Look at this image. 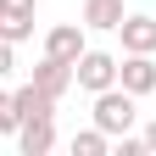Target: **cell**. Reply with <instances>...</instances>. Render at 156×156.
<instances>
[{
  "label": "cell",
  "mask_w": 156,
  "mask_h": 156,
  "mask_svg": "<svg viewBox=\"0 0 156 156\" xmlns=\"http://www.w3.org/2000/svg\"><path fill=\"white\" fill-rule=\"evenodd\" d=\"M134 123H140V95H128L123 84H112V89L95 95V128H106L117 140V134H128Z\"/></svg>",
  "instance_id": "6da1fadb"
},
{
  "label": "cell",
  "mask_w": 156,
  "mask_h": 156,
  "mask_svg": "<svg viewBox=\"0 0 156 156\" xmlns=\"http://www.w3.org/2000/svg\"><path fill=\"white\" fill-rule=\"evenodd\" d=\"M73 84L84 89V95L112 89V84H117V56H112V50H84V56L73 62Z\"/></svg>",
  "instance_id": "7a4b0ae2"
},
{
  "label": "cell",
  "mask_w": 156,
  "mask_h": 156,
  "mask_svg": "<svg viewBox=\"0 0 156 156\" xmlns=\"http://www.w3.org/2000/svg\"><path fill=\"white\" fill-rule=\"evenodd\" d=\"M117 84H123L128 95H145L156 89V56H140V50H123V62H117Z\"/></svg>",
  "instance_id": "3957f363"
},
{
  "label": "cell",
  "mask_w": 156,
  "mask_h": 156,
  "mask_svg": "<svg viewBox=\"0 0 156 156\" xmlns=\"http://www.w3.org/2000/svg\"><path fill=\"white\" fill-rule=\"evenodd\" d=\"M84 50H89V28L84 23H56L45 34V56H56V62H78Z\"/></svg>",
  "instance_id": "277c9868"
},
{
  "label": "cell",
  "mask_w": 156,
  "mask_h": 156,
  "mask_svg": "<svg viewBox=\"0 0 156 156\" xmlns=\"http://www.w3.org/2000/svg\"><path fill=\"white\" fill-rule=\"evenodd\" d=\"M34 11L39 0H0V39H11V45L34 39Z\"/></svg>",
  "instance_id": "5b68a950"
},
{
  "label": "cell",
  "mask_w": 156,
  "mask_h": 156,
  "mask_svg": "<svg viewBox=\"0 0 156 156\" xmlns=\"http://www.w3.org/2000/svg\"><path fill=\"white\" fill-rule=\"evenodd\" d=\"M117 39H123V50L156 56V17H145V11H128L123 23H117Z\"/></svg>",
  "instance_id": "8992f818"
},
{
  "label": "cell",
  "mask_w": 156,
  "mask_h": 156,
  "mask_svg": "<svg viewBox=\"0 0 156 156\" xmlns=\"http://www.w3.org/2000/svg\"><path fill=\"white\" fill-rule=\"evenodd\" d=\"M34 84L50 95V101H62V95L73 89V62H56V56H39V67H34Z\"/></svg>",
  "instance_id": "52a82bcc"
},
{
  "label": "cell",
  "mask_w": 156,
  "mask_h": 156,
  "mask_svg": "<svg viewBox=\"0 0 156 156\" xmlns=\"http://www.w3.org/2000/svg\"><path fill=\"white\" fill-rule=\"evenodd\" d=\"M17 151H23V156H50L56 151V123H50V117L23 123V128H17Z\"/></svg>",
  "instance_id": "ba28073f"
},
{
  "label": "cell",
  "mask_w": 156,
  "mask_h": 156,
  "mask_svg": "<svg viewBox=\"0 0 156 156\" xmlns=\"http://www.w3.org/2000/svg\"><path fill=\"white\" fill-rule=\"evenodd\" d=\"M11 101H17V117H23V123H34V117H56V101L34 84V78H28L23 89H11Z\"/></svg>",
  "instance_id": "9c48e42d"
},
{
  "label": "cell",
  "mask_w": 156,
  "mask_h": 156,
  "mask_svg": "<svg viewBox=\"0 0 156 156\" xmlns=\"http://www.w3.org/2000/svg\"><path fill=\"white\" fill-rule=\"evenodd\" d=\"M123 0H84V28L95 34H117V23H123Z\"/></svg>",
  "instance_id": "30bf717a"
},
{
  "label": "cell",
  "mask_w": 156,
  "mask_h": 156,
  "mask_svg": "<svg viewBox=\"0 0 156 156\" xmlns=\"http://www.w3.org/2000/svg\"><path fill=\"white\" fill-rule=\"evenodd\" d=\"M112 151V134L106 128H84V134H73V156H106Z\"/></svg>",
  "instance_id": "8fae6325"
},
{
  "label": "cell",
  "mask_w": 156,
  "mask_h": 156,
  "mask_svg": "<svg viewBox=\"0 0 156 156\" xmlns=\"http://www.w3.org/2000/svg\"><path fill=\"white\" fill-rule=\"evenodd\" d=\"M17 128H23V117H17V101L0 89V140H17Z\"/></svg>",
  "instance_id": "7c38bea8"
},
{
  "label": "cell",
  "mask_w": 156,
  "mask_h": 156,
  "mask_svg": "<svg viewBox=\"0 0 156 156\" xmlns=\"http://www.w3.org/2000/svg\"><path fill=\"white\" fill-rule=\"evenodd\" d=\"M11 73H17V45L0 39V78H11Z\"/></svg>",
  "instance_id": "4fadbf2b"
},
{
  "label": "cell",
  "mask_w": 156,
  "mask_h": 156,
  "mask_svg": "<svg viewBox=\"0 0 156 156\" xmlns=\"http://www.w3.org/2000/svg\"><path fill=\"white\" fill-rule=\"evenodd\" d=\"M140 140H145V151L156 156V117H151V123H145V134H140Z\"/></svg>",
  "instance_id": "5bb4252c"
}]
</instances>
